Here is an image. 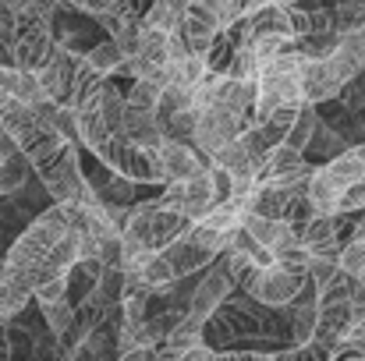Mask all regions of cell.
<instances>
[{
  "label": "cell",
  "mask_w": 365,
  "mask_h": 361,
  "mask_svg": "<svg viewBox=\"0 0 365 361\" xmlns=\"http://www.w3.org/2000/svg\"><path fill=\"white\" fill-rule=\"evenodd\" d=\"M68 238V220H64V209L61 206H50L46 213H39L21 234L18 241L7 248V255L0 258V269L4 276H18L25 287H29V273L36 269V262L53 251L61 241ZM32 291V287H29Z\"/></svg>",
  "instance_id": "cell-1"
},
{
  "label": "cell",
  "mask_w": 365,
  "mask_h": 361,
  "mask_svg": "<svg viewBox=\"0 0 365 361\" xmlns=\"http://www.w3.org/2000/svg\"><path fill=\"white\" fill-rule=\"evenodd\" d=\"M231 195V181L217 170V167H206L202 174L188 177V181H178V184H167L163 195H160V206L185 216L188 224H199L202 216H210L224 199Z\"/></svg>",
  "instance_id": "cell-2"
},
{
  "label": "cell",
  "mask_w": 365,
  "mask_h": 361,
  "mask_svg": "<svg viewBox=\"0 0 365 361\" xmlns=\"http://www.w3.org/2000/svg\"><path fill=\"white\" fill-rule=\"evenodd\" d=\"M302 68L305 61L298 53H280L269 64L259 68L255 78V120L269 117L273 110L302 107Z\"/></svg>",
  "instance_id": "cell-3"
},
{
  "label": "cell",
  "mask_w": 365,
  "mask_h": 361,
  "mask_svg": "<svg viewBox=\"0 0 365 361\" xmlns=\"http://www.w3.org/2000/svg\"><path fill=\"white\" fill-rule=\"evenodd\" d=\"M359 181H365V163L351 149H344V152L334 156L327 167H312V177H309V184H305V199L312 202L316 216H337L341 195H344L351 184H359Z\"/></svg>",
  "instance_id": "cell-4"
},
{
  "label": "cell",
  "mask_w": 365,
  "mask_h": 361,
  "mask_svg": "<svg viewBox=\"0 0 365 361\" xmlns=\"http://www.w3.org/2000/svg\"><path fill=\"white\" fill-rule=\"evenodd\" d=\"M36 174L39 181L46 184V192L53 195V206H64V202H75L82 184L89 181L82 174V163H78V145L75 142H64L53 156H46L43 163H36Z\"/></svg>",
  "instance_id": "cell-5"
},
{
  "label": "cell",
  "mask_w": 365,
  "mask_h": 361,
  "mask_svg": "<svg viewBox=\"0 0 365 361\" xmlns=\"http://www.w3.org/2000/svg\"><path fill=\"white\" fill-rule=\"evenodd\" d=\"M96 159H103L114 174H121L124 181L131 184H160V174H156V156L153 149H138V145H128L124 138H107L96 152Z\"/></svg>",
  "instance_id": "cell-6"
},
{
  "label": "cell",
  "mask_w": 365,
  "mask_h": 361,
  "mask_svg": "<svg viewBox=\"0 0 365 361\" xmlns=\"http://www.w3.org/2000/svg\"><path fill=\"white\" fill-rule=\"evenodd\" d=\"M312 177V167L305 163L302 152L287 149V145H277L262 167H259V177H255V188H277V192H305Z\"/></svg>",
  "instance_id": "cell-7"
},
{
  "label": "cell",
  "mask_w": 365,
  "mask_h": 361,
  "mask_svg": "<svg viewBox=\"0 0 365 361\" xmlns=\"http://www.w3.org/2000/svg\"><path fill=\"white\" fill-rule=\"evenodd\" d=\"M305 283H309V276H302V273H287V269H280V266H262V269H255V276L248 280L245 294H248L252 301H259V305L287 308V305L302 294Z\"/></svg>",
  "instance_id": "cell-8"
},
{
  "label": "cell",
  "mask_w": 365,
  "mask_h": 361,
  "mask_svg": "<svg viewBox=\"0 0 365 361\" xmlns=\"http://www.w3.org/2000/svg\"><path fill=\"white\" fill-rule=\"evenodd\" d=\"M242 120L235 114H227L224 107H206L199 117H195V131H192V149L210 163L227 142H235L242 135Z\"/></svg>",
  "instance_id": "cell-9"
},
{
  "label": "cell",
  "mask_w": 365,
  "mask_h": 361,
  "mask_svg": "<svg viewBox=\"0 0 365 361\" xmlns=\"http://www.w3.org/2000/svg\"><path fill=\"white\" fill-rule=\"evenodd\" d=\"M231 291H235V283H231V273H227V262H224V255L206 269V276L199 280V287L192 291V298H188V308H185V315L188 319H195V323H206L227 298H231Z\"/></svg>",
  "instance_id": "cell-10"
},
{
  "label": "cell",
  "mask_w": 365,
  "mask_h": 361,
  "mask_svg": "<svg viewBox=\"0 0 365 361\" xmlns=\"http://www.w3.org/2000/svg\"><path fill=\"white\" fill-rule=\"evenodd\" d=\"M344 216H312L302 231L298 241L305 248L309 258H319V262H337L341 258V248H344Z\"/></svg>",
  "instance_id": "cell-11"
},
{
  "label": "cell",
  "mask_w": 365,
  "mask_h": 361,
  "mask_svg": "<svg viewBox=\"0 0 365 361\" xmlns=\"http://www.w3.org/2000/svg\"><path fill=\"white\" fill-rule=\"evenodd\" d=\"M78 61H82V53L57 46L53 57L43 64V71H36V82H39V89H43V96H46L50 103L68 107V100H71V85H75V71H78Z\"/></svg>",
  "instance_id": "cell-12"
},
{
  "label": "cell",
  "mask_w": 365,
  "mask_h": 361,
  "mask_svg": "<svg viewBox=\"0 0 365 361\" xmlns=\"http://www.w3.org/2000/svg\"><path fill=\"white\" fill-rule=\"evenodd\" d=\"M181 39L188 46V53L202 57L210 50V43L224 32L220 28V14H217V4L213 0H192L188 11H185V21H181Z\"/></svg>",
  "instance_id": "cell-13"
},
{
  "label": "cell",
  "mask_w": 365,
  "mask_h": 361,
  "mask_svg": "<svg viewBox=\"0 0 365 361\" xmlns=\"http://www.w3.org/2000/svg\"><path fill=\"white\" fill-rule=\"evenodd\" d=\"M156 156V174H160V184H178V181H188L195 174H202L210 163L192 149V145H178V142H160L153 149Z\"/></svg>",
  "instance_id": "cell-14"
},
{
  "label": "cell",
  "mask_w": 365,
  "mask_h": 361,
  "mask_svg": "<svg viewBox=\"0 0 365 361\" xmlns=\"http://www.w3.org/2000/svg\"><path fill=\"white\" fill-rule=\"evenodd\" d=\"M118 138H124L128 145H138V149H156L160 142H167L156 114H142V110H128V107H124Z\"/></svg>",
  "instance_id": "cell-15"
},
{
  "label": "cell",
  "mask_w": 365,
  "mask_h": 361,
  "mask_svg": "<svg viewBox=\"0 0 365 361\" xmlns=\"http://www.w3.org/2000/svg\"><path fill=\"white\" fill-rule=\"evenodd\" d=\"M242 231L248 238L255 241L262 251H277V248H284V244H291V241H298V234L291 231V224H284V220H262V216H245Z\"/></svg>",
  "instance_id": "cell-16"
},
{
  "label": "cell",
  "mask_w": 365,
  "mask_h": 361,
  "mask_svg": "<svg viewBox=\"0 0 365 361\" xmlns=\"http://www.w3.org/2000/svg\"><path fill=\"white\" fill-rule=\"evenodd\" d=\"M287 308H291V340L294 344H309L312 330H316V287H312V280L302 287V294Z\"/></svg>",
  "instance_id": "cell-17"
},
{
  "label": "cell",
  "mask_w": 365,
  "mask_h": 361,
  "mask_svg": "<svg viewBox=\"0 0 365 361\" xmlns=\"http://www.w3.org/2000/svg\"><path fill=\"white\" fill-rule=\"evenodd\" d=\"M248 36H277V39H294L291 32V14L280 4H266L248 18Z\"/></svg>",
  "instance_id": "cell-18"
},
{
  "label": "cell",
  "mask_w": 365,
  "mask_h": 361,
  "mask_svg": "<svg viewBox=\"0 0 365 361\" xmlns=\"http://www.w3.org/2000/svg\"><path fill=\"white\" fill-rule=\"evenodd\" d=\"M206 75H210V71H206V61L195 57V53H185V57H178V61L167 64V89H178V93H188V96H192V89H195Z\"/></svg>",
  "instance_id": "cell-19"
},
{
  "label": "cell",
  "mask_w": 365,
  "mask_h": 361,
  "mask_svg": "<svg viewBox=\"0 0 365 361\" xmlns=\"http://www.w3.org/2000/svg\"><path fill=\"white\" fill-rule=\"evenodd\" d=\"M185 11H188V0H153L142 14V25L145 28H156L163 36L178 32L181 21H185Z\"/></svg>",
  "instance_id": "cell-20"
},
{
  "label": "cell",
  "mask_w": 365,
  "mask_h": 361,
  "mask_svg": "<svg viewBox=\"0 0 365 361\" xmlns=\"http://www.w3.org/2000/svg\"><path fill=\"white\" fill-rule=\"evenodd\" d=\"M341 46V36L330 28V32H312V36H298L291 39V53H298L302 61H327L330 53H337Z\"/></svg>",
  "instance_id": "cell-21"
},
{
  "label": "cell",
  "mask_w": 365,
  "mask_h": 361,
  "mask_svg": "<svg viewBox=\"0 0 365 361\" xmlns=\"http://www.w3.org/2000/svg\"><path fill=\"white\" fill-rule=\"evenodd\" d=\"M330 18L337 36L365 32V0H330Z\"/></svg>",
  "instance_id": "cell-22"
},
{
  "label": "cell",
  "mask_w": 365,
  "mask_h": 361,
  "mask_svg": "<svg viewBox=\"0 0 365 361\" xmlns=\"http://www.w3.org/2000/svg\"><path fill=\"white\" fill-rule=\"evenodd\" d=\"M298 192H277V188H255L252 192V213L248 216H262V220H284L291 199Z\"/></svg>",
  "instance_id": "cell-23"
},
{
  "label": "cell",
  "mask_w": 365,
  "mask_h": 361,
  "mask_svg": "<svg viewBox=\"0 0 365 361\" xmlns=\"http://www.w3.org/2000/svg\"><path fill=\"white\" fill-rule=\"evenodd\" d=\"M82 61H86V64H89L96 75H103V78L118 75V71H121V64H124L121 50H118L110 39H100V43H93V46L82 53Z\"/></svg>",
  "instance_id": "cell-24"
},
{
  "label": "cell",
  "mask_w": 365,
  "mask_h": 361,
  "mask_svg": "<svg viewBox=\"0 0 365 361\" xmlns=\"http://www.w3.org/2000/svg\"><path fill=\"white\" fill-rule=\"evenodd\" d=\"M316 107L312 103H302L298 107V114H294V124H291V131H287V149H294V152H305L309 145H312V138H316Z\"/></svg>",
  "instance_id": "cell-25"
},
{
  "label": "cell",
  "mask_w": 365,
  "mask_h": 361,
  "mask_svg": "<svg viewBox=\"0 0 365 361\" xmlns=\"http://www.w3.org/2000/svg\"><path fill=\"white\" fill-rule=\"evenodd\" d=\"M32 174V163L18 152L11 159H0V195H14Z\"/></svg>",
  "instance_id": "cell-26"
},
{
  "label": "cell",
  "mask_w": 365,
  "mask_h": 361,
  "mask_svg": "<svg viewBox=\"0 0 365 361\" xmlns=\"http://www.w3.org/2000/svg\"><path fill=\"white\" fill-rule=\"evenodd\" d=\"M160 85H153V82H131V89L124 93V107L128 110H142V114H156V107H160Z\"/></svg>",
  "instance_id": "cell-27"
},
{
  "label": "cell",
  "mask_w": 365,
  "mask_h": 361,
  "mask_svg": "<svg viewBox=\"0 0 365 361\" xmlns=\"http://www.w3.org/2000/svg\"><path fill=\"white\" fill-rule=\"evenodd\" d=\"M217 4V14H220V28H231L235 21L252 18L255 11H262L269 0H213Z\"/></svg>",
  "instance_id": "cell-28"
},
{
  "label": "cell",
  "mask_w": 365,
  "mask_h": 361,
  "mask_svg": "<svg viewBox=\"0 0 365 361\" xmlns=\"http://www.w3.org/2000/svg\"><path fill=\"white\" fill-rule=\"evenodd\" d=\"M337 269H341L344 276H355V280L365 273V241L362 238H348L344 241L341 258H337Z\"/></svg>",
  "instance_id": "cell-29"
},
{
  "label": "cell",
  "mask_w": 365,
  "mask_h": 361,
  "mask_svg": "<svg viewBox=\"0 0 365 361\" xmlns=\"http://www.w3.org/2000/svg\"><path fill=\"white\" fill-rule=\"evenodd\" d=\"M224 75L235 78V82H255V78H259V61H255V53H252L248 46H238Z\"/></svg>",
  "instance_id": "cell-30"
},
{
  "label": "cell",
  "mask_w": 365,
  "mask_h": 361,
  "mask_svg": "<svg viewBox=\"0 0 365 361\" xmlns=\"http://www.w3.org/2000/svg\"><path fill=\"white\" fill-rule=\"evenodd\" d=\"M43 319H46V326H50V333H53V337H64V333L71 330V319H75V308H71V301L64 298V301H53V305H43Z\"/></svg>",
  "instance_id": "cell-31"
},
{
  "label": "cell",
  "mask_w": 365,
  "mask_h": 361,
  "mask_svg": "<svg viewBox=\"0 0 365 361\" xmlns=\"http://www.w3.org/2000/svg\"><path fill=\"white\" fill-rule=\"evenodd\" d=\"M273 361H337L327 347H319V344H294V347H287V351H280V355H273Z\"/></svg>",
  "instance_id": "cell-32"
},
{
  "label": "cell",
  "mask_w": 365,
  "mask_h": 361,
  "mask_svg": "<svg viewBox=\"0 0 365 361\" xmlns=\"http://www.w3.org/2000/svg\"><path fill=\"white\" fill-rule=\"evenodd\" d=\"M344 358H365V319H359L351 326V333L344 337V344L337 351V361H344Z\"/></svg>",
  "instance_id": "cell-33"
},
{
  "label": "cell",
  "mask_w": 365,
  "mask_h": 361,
  "mask_svg": "<svg viewBox=\"0 0 365 361\" xmlns=\"http://www.w3.org/2000/svg\"><path fill=\"white\" fill-rule=\"evenodd\" d=\"M32 298L39 301V308H43V305H53V301H64V298H68V276H57V280L43 283Z\"/></svg>",
  "instance_id": "cell-34"
},
{
  "label": "cell",
  "mask_w": 365,
  "mask_h": 361,
  "mask_svg": "<svg viewBox=\"0 0 365 361\" xmlns=\"http://www.w3.org/2000/svg\"><path fill=\"white\" fill-rule=\"evenodd\" d=\"M213 361H273V355H262V351H217Z\"/></svg>",
  "instance_id": "cell-35"
},
{
  "label": "cell",
  "mask_w": 365,
  "mask_h": 361,
  "mask_svg": "<svg viewBox=\"0 0 365 361\" xmlns=\"http://www.w3.org/2000/svg\"><path fill=\"white\" fill-rule=\"evenodd\" d=\"M118 361H160V351H156V347H138V351L118 355Z\"/></svg>",
  "instance_id": "cell-36"
},
{
  "label": "cell",
  "mask_w": 365,
  "mask_h": 361,
  "mask_svg": "<svg viewBox=\"0 0 365 361\" xmlns=\"http://www.w3.org/2000/svg\"><path fill=\"white\" fill-rule=\"evenodd\" d=\"M217 351H210V347H192V351H185V355H178L174 361H213Z\"/></svg>",
  "instance_id": "cell-37"
},
{
  "label": "cell",
  "mask_w": 365,
  "mask_h": 361,
  "mask_svg": "<svg viewBox=\"0 0 365 361\" xmlns=\"http://www.w3.org/2000/svg\"><path fill=\"white\" fill-rule=\"evenodd\" d=\"M0 361H11V337H7V326H0Z\"/></svg>",
  "instance_id": "cell-38"
},
{
  "label": "cell",
  "mask_w": 365,
  "mask_h": 361,
  "mask_svg": "<svg viewBox=\"0 0 365 361\" xmlns=\"http://www.w3.org/2000/svg\"><path fill=\"white\" fill-rule=\"evenodd\" d=\"M351 238H362V241H365V213H359V224H355Z\"/></svg>",
  "instance_id": "cell-39"
},
{
  "label": "cell",
  "mask_w": 365,
  "mask_h": 361,
  "mask_svg": "<svg viewBox=\"0 0 365 361\" xmlns=\"http://www.w3.org/2000/svg\"><path fill=\"white\" fill-rule=\"evenodd\" d=\"M32 4H36L39 11H46V14H50V11H53V7H57L61 0H32Z\"/></svg>",
  "instance_id": "cell-40"
},
{
  "label": "cell",
  "mask_w": 365,
  "mask_h": 361,
  "mask_svg": "<svg viewBox=\"0 0 365 361\" xmlns=\"http://www.w3.org/2000/svg\"><path fill=\"white\" fill-rule=\"evenodd\" d=\"M351 152H355V156H359V159L365 163V142H362V145H351Z\"/></svg>",
  "instance_id": "cell-41"
},
{
  "label": "cell",
  "mask_w": 365,
  "mask_h": 361,
  "mask_svg": "<svg viewBox=\"0 0 365 361\" xmlns=\"http://www.w3.org/2000/svg\"><path fill=\"white\" fill-rule=\"evenodd\" d=\"M269 4H280V7H291V4H302V0H269Z\"/></svg>",
  "instance_id": "cell-42"
},
{
  "label": "cell",
  "mask_w": 365,
  "mask_h": 361,
  "mask_svg": "<svg viewBox=\"0 0 365 361\" xmlns=\"http://www.w3.org/2000/svg\"><path fill=\"white\" fill-rule=\"evenodd\" d=\"M4 103H7V96H4V93H0V107H4Z\"/></svg>",
  "instance_id": "cell-43"
},
{
  "label": "cell",
  "mask_w": 365,
  "mask_h": 361,
  "mask_svg": "<svg viewBox=\"0 0 365 361\" xmlns=\"http://www.w3.org/2000/svg\"><path fill=\"white\" fill-rule=\"evenodd\" d=\"M359 283H362V287H365V273H362V276H359Z\"/></svg>",
  "instance_id": "cell-44"
},
{
  "label": "cell",
  "mask_w": 365,
  "mask_h": 361,
  "mask_svg": "<svg viewBox=\"0 0 365 361\" xmlns=\"http://www.w3.org/2000/svg\"><path fill=\"white\" fill-rule=\"evenodd\" d=\"M344 361H365V358H344Z\"/></svg>",
  "instance_id": "cell-45"
},
{
  "label": "cell",
  "mask_w": 365,
  "mask_h": 361,
  "mask_svg": "<svg viewBox=\"0 0 365 361\" xmlns=\"http://www.w3.org/2000/svg\"><path fill=\"white\" fill-rule=\"evenodd\" d=\"M163 361H174V358H163Z\"/></svg>",
  "instance_id": "cell-46"
}]
</instances>
